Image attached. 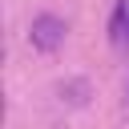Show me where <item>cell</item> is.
<instances>
[{
	"label": "cell",
	"instance_id": "obj_1",
	"mask_svg": "<svg viewBox=\"0 0 129 129\" xmlns=\"http://www.w3.org/2000/svg\"><path fill=\"white\" fill-rule=\"evenodd\" d=\"M64 36H69V24L60 16H52V12H40L32 20V28H28V40H32L36 52H56L64 44Z\"/></svg>",
	"mask_w": 129,
	"mask_h": 129
},
{
	"label": "cell",
	"instance_id": "obj_2",
	"mask_svg": "<svg viewBox=\"0 0 129 129\" xmlns=\"http://www.w3.org/2000/svg\"><path fill=\"white\" fill-rule=\"evenodd\" d=\"M109 36L117 48H129V0H117V8L109 16Z\"/></svg>",
	"mask_w": 129,
	"mask_h": 129
}]
</instances>
